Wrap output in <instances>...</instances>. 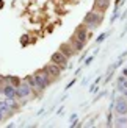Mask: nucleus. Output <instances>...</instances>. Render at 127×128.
Masks as SVG:
<instances>
[{
	"instance_id": "17",
	"label": "nucleus",
	"mask_w": 127,
	"mask_h": 128,
	"mask_svg": "<svg viewBox=\"0 0 127 128\" xmlns=\"http://www.w3.org/2000/svg\"><path fill=\"white\" fill-rule=\"evenodd\" d=\"M25 81H27L33 89H36V83H35V76H33V75H28L27 78H25Z\"/></svg>"
},
{
	"instance_id": "4",
	"label": "nucleus",
	"mask_w": 127,
	"mask_h": 128,
	"mask_svg": "<svg viewBox=\"0 0 127 128\" xmlns=\"http://www.w3.org/2000/svg\"><path fill=\"white\" fill-rule=\"evenodd\" d=\"M74 36L77 38V39L86 42V41H88V38L91 36V33H88V27H86L85 24H82V25H79V27H77V30H75Z\"/></svg>"
},
{
	"instance_id": "12",
	"label": "nucleus",
	"mask_w": 127,
	"mask_h": 128,
	"mask_svg": "<svg viewBox=\"0 0 127 128\" xmlns=\"http://www.w3.org/2000/svg\"><path fill=\"white\" fill-rule=\"evenodd\" d=\"M116 89L118 91H125L127 89V78L124 75H121V76H118V80H116Z\"/></svg>"
},
{
	"instance_id": "3",
	"label": "nucleus",
	"mask_w": 127,
	"mask_h": 128,
	"mask_svg": "<svg viewBox=\"0 0 127 128\" xmlns=\"http://www.w3.org/2000/svg\"><path fill=\"white\" fill-rule=\"evenodd\" d=\"M50 61L55 62V64H58V66L61 67V70L68 67V58L60 52V50H58V52H55V53H52V56H50Z\"/></svg>"
},
{
	"instance_id": "7",
	"label": "nucleus",
	"mask_w": 127,
	"mask_h": 128,
	"mask_svg": "<svg viewBox=\"0 0 127 128\" xmlns=\"http://www.w3.org/2000/svg\"><path fill=\"white\" fill-rule=\"evenodd\" d=\"M115 111L116 114H127V100L125 97H119L115 100Z\"/></svg>"
},
{
	"instance_id": "13",
	"label": "nucleus",
	"mask_w": 127,
	"mask_h": 128,
	"mask_svg": "<svg viewBox=\"0 0 127 128\" xmlns=\"http://www.w3.org/2000/svg\"><path fill=\"white\" fill-rule=\"evenodd\" d=\"M115 126H127V116L125 114H119L115 119Z\"/></svg>"
},
{
	"instance_id": "24",
	"label": "nucleus",
	"mask_w": 127,
	"mask_h": 128,
	"mask_svg": "<svg viewBox=\"0 0 127 128\" xmlns=\"http://www.w3.org/2000/svg\"><path fill=\"white\" fill-rule=\"evenodd\" d=\"M122 95H124V97L127 98V89H125V91H122Z\"/></svg>"
},
{
	"instance_id": "11",
	"label": "nucleus",
	"mask_w": 127,
	"mask_h": 128,
	"mask_svg": "<svg viewBox=\"0 0 127 128\" xmlns=\"http://www.w3.org/2000/svg\"><path fill=\"white\" fill-rule=\"evenodd\" d=\"M69 42H71V46L74 47V50H75V52H80V50H83L85 44H86V42H83V41L77 39L75 36H72V38H71V41H69Z\"/></svg>"
},
{
	"instance_id": "23",
	"label": "nucleus",
	"mask_w": 127,
	"mask_h": 128,
	"mask_svg": "<svg viewBox=\"0 0 127 128\" xmlns=\"http://www.w3.org/2000/svg\"><path fill=\"white\" fill-rule=\"evenodd\" d=\"M3 116H5V114H3L2 111H0V122H2V119H3Z\"/></svg>"
},
{
	"instance_id": "6",
	"label": "nucleus",
	"mask_w": 127,
	"mask_h": 128,
	"mask_svg": "<svg viewBox=\"0 0 127 128\" xmlns=\"http://www.w3.org/2000/svg\"><path fill=\"white\" fill-rule=\"evenodd\" d=\"M31 88L28 83H21V84L17 86V98H25L28 97V95L31 94Z\"/></svg>"
},
{
	"instance_id": "18",
	"label": "nucleus",
	"mask_w": 127,
	"mask_h": 128,
	"mask_svg": "<svg viewBox=\"0 0 127 128\" xmlns=\"http://www.w3.org/2000/svg\"><path fill=\"white\" fill-rule=\"evenodd\" d=\"M107 34H108V33H102V34H100V36H97V39H96V42H97V44H100V42H104V39H105V38H107Z\"/></svg>"
},
{
	"instance_id": "10",
	"label": "nucleus",
	"mask_w": 127,
	"mask_h": 128,
	"mask_svg": "<svg viewBox=\"0 0 127 128\" xmlns=\"http://www.w3.org/2000/svg\"><path fill=\"white\" fill-rule=\"evenodd\" d=\"M108 6H110V0H94V10H97L100 12L107 11Z\"/></svg>"
},
{
	"instance_id": "5",
	"label": "nucleus",
	"mask_w": 127,
	"mask_h": 128,
	"mask_svg": "<svg viewBox=\"0 0 127 128\" xmlns=\"http://www.w3.org/2000/svg\"><path fill=\"white\" fill-rule=\"evenodd\" d=\"M0 92H2L5 97H8V98H16V97H17V88H16V86H13L11 83L5 84L2 89H0Z\"/></svg>"
},
{
	"instance_id": "19",
	"label": "nucleus",
	"mask_w": 127,
	"mask_h": 128,
	"mask_svg": "<svg viewBox=\"0 0 127 128\" xmlns=\"http://www.w3.org/2000/svg\"><path fill=\"white\" fill-rule=\"evenodd\" d=\"M93 60H94V55H91V56H88V58L85 60V64H86V66H90V64L93 62Z\"/></svg>"
},
{
	"instance_id": "22",
	"label": "nucleus",
	"mask_w": 127,
	"mask_h": 128,
	"mask_svg": "<svg viewBox=\"0 0 127 128\" xmlns=\"http://www.w3.org/2000/svg\"><path fill=\"white\" fill-rule=\"evenodd\" d=\"M122 75H124V76H127V67H124V69H122Z\"/></svg>"
},
{
	"instance_id": "20",
	"label": "nucleus",
	"mask_w": 127,
	"mask_h": 128,
	"mask_svg": "<svg viewBox=\"0 0 127 128\" xmlns=\"http://www.w3.org/2000/svg\"><path fill=\"white\" fill-rule=\"evenodd\" d=\"M118 17H119V11L116 10L115 12H113V17H111V24H113V22H115V20H116V19H118Z\"/></svg>"
},
{
	"instance_id": "1",
	"label": "nucleus",
	"mask_w": 127,
	"mask_h": 128,
	"mask_svg": "<svg viewBox=\"0 0 127 128\" xmlns=\"http://www.w3.org/2000/svg\"><path fill=\"white\" fill-rule=\"evenodd\" d=\"M102 22H104V12H100L97 10L90 11L83 19V24L88 27V30H96Z\"/></svg>"
},
{
	"instance_id": "8",
	"label": "nucleus",
	"mask_w": 127,
	"mask_h": 128,
	"mask_svg": "<svg viewBox=\"0 0 127 128\" xmlns=\"http://www.w3.org/2000/svg\"><path fill=\"white\" fill-rule=\"evenodd\" d=\"M47 70V74L52 76V78H58V76L61 75V67L58 66V64H55V62H52L50 61V64H47L46 67H44Z\"/></svg>"
},
{
	"instance_id": "2",
	"label": "nucleus",
	"mask_w": 127,
	"mask_h": 128,
	"mask_svg": "<svg viewBox=\"0 0 127 128\" xmlns=\"http://www.w3.org/2000/svg\"><path fill=\"white\" fill-rule=\"evenodd\" d=\"M33 76H35V83H36V89H38V91H44V89L49 88L50 83H52V76L47 74L46 69L36 72Z\"/></svg>"
},
{
	"instance_id": "21",
	"label": "nucleus",
	"mask_w": 127,
	"mask_h": 128,
	"mask_svg": "<svg viewBox=\"0 0 127 128\" xmlns=\"http://www.w3.org/2000/svg\"><path fill=\"white\" fill-rule=\"evenodd\" d=\"M75 119H77V114H72V116H71V122H74Z\"/></svg>"
},
{
	"instance_id": "14",
	"label": "nucleus",
	"mask_w": 127,
	"mask_h": 128,
	"mask_svg": "<svg viewBox=\"0 0 127 128\" xmlns=\"http://www.w3.org/2000/svg\"><path fill=\"white\" fill-rule=\"evenodd\" d=\"M0 111H2L3 114H10L13 110H11V108H10V105H8V102H6V100H2V102H0Z\"/></svg>"
},
{
	"instance_id": "16",
	"label": "nucleus",
	"mask_w": 127,
	"mask_h": 128,
	"mask_svg": "<svg viewBox=\"0 0 127 128\" xmlns=\"http://www.w3.org/2000/svg\"><path fill=\"white\" fill-rule=\"evenodd\" d=\"M6 102H8V105H10V108H11V110H17V108H19L17 102H16L14 98H8V97H6Z\"/></svg>"
},
{
	"instance_id": "15",
	"label": "nucleus",
	"mask_w": 127,
	"mask_h": 128,
	"mask_svg": "<svg viewBox=\"0 0 127 128\" xmlns=\"http://www.w3.org/2000/svg\"><path fill=\"white\" fill-rule=\"evenodd\" d=\"M6 80H8V83H11L13 86H19L21 84V80H19V76H6Z\"/></svg>"
},
{
	"instance_id": "9",
	"label": "nucleus",
	"mask_w": 127,
	"mask_h": 128,
	"mask_svg": "<svg viewBox=\"0 0 127 128\" xmlns=\"http://www.w3.org/2000/svg\"><path fill=\"white\" fill-rule=\"evenodd\" d=\"M60 52L66 56V58H71V56H74L75 53V50L74 47L71 46V42H68V44H61V47H60Z\"/></svg>"
}]
</instances>
